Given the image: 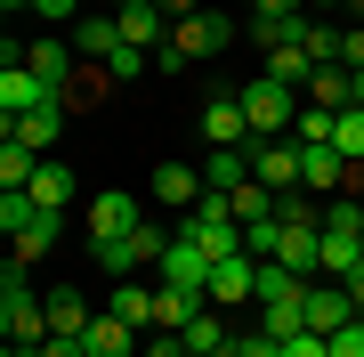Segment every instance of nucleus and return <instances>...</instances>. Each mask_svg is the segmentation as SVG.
<instances>
[{"instance_id":"obj_1","label":"nucleus","mask_w":364,"mask_h":357,"mask_svg":"<svg viewBox=\"0 0 364 357\" xmlns=\"http://www.w3.org/2000/svg\"><path fill=\"white\" fill-rule=\"evenodd\" d=\"M227 41H235L227 16H219V9H195V16H178V25H170V41L154 49V66H162V73H186V66H203V57H219Z\"/></svg>"},{"instance_id":"obj_2","label":"nucleus","mask_w":364,"mask_h":357,"mask_svg":"<svg viewBox=\"0 0 364 357\" xmlns=\"http://www.w3.org/2000/svg\"><path fill=\"white\" fill-rule=\"evenodd\" d=\"M243 114H251V138H291V122H299V106L308 98L291 90V81H275V73H259V81H243Z\"/></svg>"},{"instance_id":"obj_3","label":"nucleus","mask_w":364,"mask_h":357,"mask_svg":"<svg viewBox=\"0 0 364 357\" xmlns=\"http://www.w3.org/2000/svg\"><path fill=\"white\" fill-rule=\"evenodd\" d=\"M0 333H9V341H49V292H33L25 284V268L9 260V276H0Z\"/></svg>"},{"instance_id":"obj_4","label":"nucleus","mask_w":364,"mask_h":357,"mask_svg":"<svg viewBox=\"0 0 364 357\" xmlns=\"http://www.w3.org/2000/svg\"><path fill=\"white\" fill-rule=\"evenodd\" d=\"M210 268H219V260H210L195 236H170L162 260H154V284H178V292H203V301H210Z\"/></svg>"},{"instance_id":"obj_5","label":"nucleus","mask_w":364,"mask_h":357,"mask_svg":"<svg viewBox=\"0 0 364 357\" xmlns=\"http://www.w3.org/2000/svg\"><path fill=\"white\" fill-rule=\"evenodd\" d=\"M41 106H57V90L41 81L25 57H9L0 66V122H16V114H41Z\"/></svg>"},{"instance_id":"obj_6","label":"nucleus","mask_w":364,"mask_h":357,"mask_svg":"<svg viewBox=\"0 0 364 357\" xmlns=\"http://www.w3.org/2000/svg\"><path fill=\"white\" fill-rule=\"evenodd\" d=\"M146 212H138V195L130 187H105V195L90 203V244H114V236H138Z\"/></svg>"},{"instance_id":"obj_7","label":"nucleus","mask_w":364,"mask_h":357,"mask_svg":"<svg viewBox=\"0 0 364 357\" xmlns=\"http://www.w3.org/2000/svg\"><path fill=\"white\" fill-rule=\"evenodd\" d=\"M162 244H170V236H162L154 219H146L138 236H114V244H90V252H97V268H105V276H130V268H146V260H162Z\"/></svg>"},{"instance_id":"obj_8","label":"nucleus","mask_w":364,"mask_h":357,"mask_svg":"<svg viewBox=\"0 0 364 357\" xmlns=\"http://www.w3.org/2000/svg\"><path fill=\"white\" fill-rule=\"evenodd\" d=\"M243 155H251V179H259V187H275V195L299 187V146L291 138H251Z\"/></svg>"},{"instance_id":"obj_9","label":"nucleus","mask_w":364,"mask_h":357,"mask_svg":"<svg viewBox=\"0 0 364 357\" xmlns=\"http://www.w3.org/2000/svg\"><path fill=\"white\" fill-rule=\"evenodd\" d=\"M235 301H259V252H235L210 268V309H235Z\"/></svg>"},{"instance_id":"obj_10","label":"nucleus","mask_w":364,"mask_h":357,"mask_svg":"<svg viewBox=\"0 0 364 357\" xmlns=\"http://www.w3.org/2000/svg\"><path fill=\"white\" fill-rule=\"evenodd\" d=\"M203 146H251V114H243V98H203Z\"/></svg>"},{"instance_id":"obj_11","label":"nucleus","mask_w":364,"mask_h":357,"mask_svg":"<svg viewBox=\"0 0 364 357\" xmlns=\"http://www.w3.org/2000/svg\"><path fill=\"white\" fill-rule=\"evenodd\" d=\"M340 325H356V301H348V284H340V276L308 284V333H324V341H332Z\"/></svg>"},{"instance_id":"obj_12","label":"nucleus","mask_w":364,"mask_h":357,"mask_svg":"<svg viewBox=\"0 0 364 357\" xmlns=\"http://www.w3.org/2000/svg\"><path fill=\"white\" fill-rule=\"evenodd\" d=\"M25 66L57 90V106H65V81H73V41H57V33H41V41H25Z\"/></svg>"},{"instance_id":"obj_13","label":"nucleus","mask_w":364,"mask_h":357,"mask_svg":"<svg viewBox=\"0 0 364 357\" xmlns=\"http://www.w3.org/2000/svg\"><path fill=\"white\" fill-rule=\"evenodd\" d=\"M299 187L340 195V187H348V155H340V146H299Z\"/></svg>"},{"instance_id":"obj_14","label":"nucleus","mask_w":364,"mask_h":357,"mask_svg":"<svg viewBox=\"0 0 364 357\" xmlns=\"http://www.w3.org/2000/svg\"><path fill=\"white\" fill-rule=\"evenodd\" d=\"M114 25H122V41H130V49H162V41H170V16L154 9V0H130V9H114Z\"/></svg>"},{"instance_id":"obj_15","label":"nucleus","mask_w":364,"mask_h":357,"mask_svg":"<svg viewBox=\"0 0 364 357\" xmlns=\"http://www.w3.org/2000/svg\"><path fill=\"white\" fill-rule=\"evenodd\" d=\"M81 341H90V357H138V325L105 309V317H90V333H81Z\"/></svg>"},{"instance_id":"obj_16","label":"nucleus","mask_w":364,"mask_h":357,"mask_svg":"<svg viewBox=\"0 0 364 357\" xmlns=\"http://www.w3.org/2000/svg\"><path fill=\"white\" fill-rule=\"evenodd\" d=\"M57 130H65V106H41V114H16V122H9V138H16V146H33V155H49Z\"/></svg>"},{"instance_id":"obj_17","label":"nucleus","mask_w":364,"mask_h":357,"mask_svg":"<svg viewBox=\"0 0 364 357\" xmlns=\"http://www.w3.org/2000/svg\"><path fill=\"white\" fill-rule=\"evenodd\" d=\"M195 309H210L203 292H178V284H154V325H162V333H186V325H195Z\"/></svg>"},{"instance_id":"obj_18","label":"nucleus","mask_w":364,"mask_h":357,"mask_svg":"<svg viewBox=\"0 0 364 357\" xmlns=\"http://www.w3.org/2000/svg\"><path fill=\"white\" fill-rule=\"evenodd\" d=\"M73 49H81V66H105V57L122 49V25H114V16H81V41H73Z\"/></svg>"},{"instance_id":"obj_19","label":"nucleus","mask_w":364,"mask_h":357,"mask_svg":"<svg viewBox=\"0 0 364 357\" xmlns=\"http://www.w3.org/2000/svg\"><path fill=\"white\" fill-rule=\"evenodd\" d=\"M348 81H356L348 66H316V73H308V90H299V98H308V106H332V114H340V106H348Z\"/></svg>"},{"instance_id":"obj_20","label":"nucleus","mask_w":364,"mask_h":357,"mask_svg":"<svg viewBox=\"0 0 364 357\" xmlns=\"http://www.w3.org/2000/svg\"><path fill=\"white\" fill-rule=\"evenodd\" d=\"M178 341L195 349V357H219V349H235V341H227V317H219V309H195V325H186Z\"/></svg>"},{"instance_id":"obj_21","label":"nucleus","mask_w":364,"mask_h":357,"mask_svg":"<svg viewBox=\"0 0 364 357\" xmlns=\"http://www.w3.org/2000/svg\"><path fill=\"white\" fill-rule=\"evenodd\" d=\"M33 203H41V212H65V203H73V171H65V162H41V171H33Z\"/></svg>"},{"instance_id":"obj_22","label":"nucleus","mask_w":364,"mask_h":357,"mask_svg":"<svg viewBox=\"0 0 364 357\" xmlns=\"http://www.w3.org/2000/svg\"><path fill=\"white\" fill-rule=\"evenodd\" d=\"M49 333H73V341L90 333V309H81V292H73V284H57V292H49Z\"/></svg>"},{"instance_id":"obj_23","label":"nucleus","mask_w":364,"mask_h":357,"mask_svg":"<svg viewBox=\"0 0 364 357\" xmlns=\"http://www.w3.org/2000/svg\"><path fill=\"white\" fill-rule=\"evenodd\" d=\"M203 195V171H186V162H162L154 171V203H195Z\"/></svg>"},{"instance_id":"obj_24","label":"nucleus","mask_w":364,"mask_h":357,"mask_svg":"<svg viewBox=\"0 0 364 357\" xmlns=\"http://www.w3.org/2000/svg\"><path fill=\"white\" fill-rule=\"evenodd\" d=\"M49 155H33V146H16V138H0V187H33V171Z\"/></svg>"},{"instance_id":"obj_25","label":"nucleus","mask_w":364,"mask_h":357,"mask_svg":"<svg viewBox=\"0 0 364 357\" xmlns=\"http://www.w3.org/2000/svg\"><path fill=\"white\" fill-rule=\"evenodd\" d=\"M332 130H340V114H332V106H299L291 146H332Z\"/></svg>"},{"instance_id":"obj_26","label":"nucleus","mask_w":364,"mask_h":357,"mask_svg":"<svg viewBox=\"0 0 364 357\" xmlns=\"http://www.w3.org/2000/svg\"><path fill=\"white\" fill-rule=\"evenodd\" d=\"M105 309H114V317H130L138 333L154 325V292H146V284H122V292H114V301H105Z\"/></svg>"},{"instance_id":"obj_27","label":"nucleus","mask_w":364,"mask_h":357,"mask_svg":"<svg viewBox=\"0 0 364 357\" xmlns=\"http://www.w3.org/2000/svg\"><path fill=\"white\" fill-rule=\"evenodd\" d=\"M332 146L348 162H364V106H340V130H332Z\"/></svg>"},{"instance_id":"obj_28","label":"nucleus","mask_w":364,"mask_h":357,"mask_svg":"<svg viewBox=\"0 0 364 357\" xmlns=\"http://www.w3.org/2000/svg\"><path fill=\"white\" fill-rule=\"evenodd\" d=\"M105 73H114V81H138V73H146V49H130V41H122V49L105 57Z\"/></svg>"},{"instance_id":"obj_29","label":"nucleus","mask_w":364,"mask_h":357,"mask_svg":"<svg viewBox=\"0 0 364 357\" xmlns=\"http://www.w3.org/2000/svg\"><path fill=\"white\" fill-rule=\"evenodd\" d=\"M284 357H332V341H324V333H291Z\"/></svg>"},{"instance_id":"obj_30","label":"nucleus","mask_w":364,"mask_h":357,"mask_svg":"<svg viewBox=\"0 0 364 357\" xmlns=\"http://www.w3.org/2000/svg\"><path fill=\"white\" fill-rule=\"evenodd\" d=\"M332 357H364V317H356V325H340V333H332Z\"/></svg>"},{"instance_id":"obj_31","label":"nucleus","mask_w":364,"mask_h":357,"mask_svg":"<svg viewBox=\"0 0 364 357\" xmlns=\"http://www.w3.org/2000/svg\"><path fill=\"white\" fill-rule=\"evenodd\" d=\"M340 66H348V73H364V25H356V33H340Z\"/></svg>"},{"instance_id":"obj_32","label":"nucleus","mask_w":364,"mask_h":357,"mask_svg":"<svg viewBox=\"0 0 364 357\" xmlns=\"http://www.w3.org/2000/svg\"><path fill=\"white\" fill-rule=\"evenodd\" d=\"M41 357H90V341H73V333H49V341H41Z\"/></svg>"},{"instance_id":"obj_33","label":"nucleus","mask_w":364,"mask_h":357,"mask_svg":"<svg viewBox=\"0 0 364 357\" xmlns=\"http://www.w3.org/2000/svg\"><path fill=\"white\" fill-rule=\"evenodd\" d=\"M73 9H81V0H33V16H49V25H65Z\"/></svg>"},{"instance_id":"obj_34","label":"nucleus","mask_w":364,"mask_h":357,"mask_svg":"<svg viewBox=\"0 0 364 357\" xmlns=\"http://www.w3.org/2000/svg\"><path fill=\"white\" fill-rule=\"evenodd\" d=\"M259 16H308V0H251Z\"/></svg>"},{"instance_id":"obj_35","label":"nucleus","mask_w":364,"mask_h":357,"mask_svg":"<svg viewBox=\"0 0 364 357\" xmlns=\"http://www.w3.org/2000/svg\"><path fill=\"white\" fill-rule=\"evenodd\" d=\"M154 9L170 16V25H178V16H195V9H203V0H154Z\"/></svg>"},{"instance_id":"obj_36","label":"nucleus","mask_w":364,"mask_h":357,"mask_svg":"<svg viewBox=\"0 0 364 357\" xmlns=\"http://www.w3.org/2000/svg\"><path fill=\"white\" fill-rule=\"evenodd\" d=\"M308 9H340V0H308Z\"/></svg>"},{"instance_id":"obj_37","label":"nucleus","mask_w":364,"mask_h":357,"mask_svg":"<svg viewBox=\"0 0 364 357\" xmlns=\"http://www.w3.org/2000/svg\"><path fill=\"white\" fill-rule=\"evenodd\" d=\"M356 260H364V252H356Z\"/></svg>"}]
</instances>
